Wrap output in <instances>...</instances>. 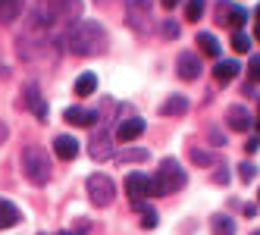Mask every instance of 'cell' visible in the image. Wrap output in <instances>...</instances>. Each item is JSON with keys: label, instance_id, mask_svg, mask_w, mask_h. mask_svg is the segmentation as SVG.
<instances>
[{"label": "cell", "instance_id": "cell-1", "mask_svg": "<svg viewBox=\"0 0 260 235\" xmlns=\"http://www.w3.org/2000/svg\"><path fill=\"white\" fill-rule=\"evenodd\" d=\"M63 44L76 53V57H98V53L107 50V31H104L101 22H91V19L72 22Z\"/></svg>", "mask_w": 260, "mask_h": 235}, {"label": "cell", "instance_id": "cell-2", "mask_svg": "<svg viewBox=\"0 0 260 235\" xmlns=\"http://www.w3.org/2000/svg\"><path fill=\"white\" fill-rule=\"evenodd\" d=\"M79 16H82V0H35L28 19L44 28H53L60 22H76Z\"/></svg>", "mask_w": 260, "mask_h": 235}, {"label": "cell", "instance_id": "cell-3", "mask_svg": "<svg viewBox=\"0 0 260 235\" xmlns=\"http://www.w3.org/2000/svg\"><path fill=\"white\" fill-rule=\"evenodd\" d=\"M22 173L31 185H47L50 176H53V166H50V154L44 148H38V144H31V148L22 151Z\"/></svg>", "mask_w": 260, "mask_h": 235}, {"label": "cell", "instance_id": "cell-4", "mask_svg": "<svg viewBox=\"0 0 260 235\" xmlns=\"http://www.w3.org/2000/svg\"><path fill=\"white\" fill-rule=\"evenodd\" d=\"M182 185H185V170L176 163L173 157H166L163 163H160V173L151 176V194L154 197H163V194H173Z\"/></svg>", "mask_w": 260, "mask_h": 235}, {"label": "cell", "instance_id": "cell-5", "mask_svg": "<svg viewBox=\"0 0 260 235\" xmlns=\"http://www.w3.org/2000/svg\"><path fill=\"white\" fill-rule=\"evenodd\" d=\"M88 197H91V204L94 207H107V204H113V197H116V188L113 182H110V176H88Z\"/></svg>", "mask_w": 260, "mask_h": 235}, {"label": "cell", "instance_id": "cell-6", "mask_svg": "<svg viewBox=\"0 0 260 235\" xmlns=\"http://www.w3.org/2000/svg\"><path fill=\"white\" fill-rule=\"evenodd\" d=\"M125 16H128V22H132L135 31H144L151 25V0H128Z\"/></svg>", "mask_w": 260, "mask_h": 235}, {"label": "cell", "instance_id": "cell-7", "mask_svg": "<svg viewBox=\"0 0 260 235\" xmlns=\"http://www.w3.org/2000/svg\"><path fill=\"white\" fill-rule=\"evenodd\" d=\"M88 148H91V157H94V160H110V157H113V135H110L107 129H94V132H91Z\"/></svg>", "mask_w": 260, "mask_h": 235}, {"label": "cell", "instance_id": "cell-8", "mask_svg": "<svg viewBox=\"0 0 260 235\" xmlns=\"http://www.w3.org/2000/svg\"><path fill=\"white\" fill-rule=\"evenodd\" d=\"M176 72H179L185 82H194L201 76V57H198V53H191V50H182L179 60H176Z\"/></svg>", "mask_w": 260, "mask_h": 235}, {"label": "cell", "instance_id": "cell-9", "mask_svg": "<svg viewBox=\"0 0 260 235\" xmlns=\"http://www.w3.org/2000/svg\"><path fill=\"white\" fill-rule=\"evenodd\" d=\"M125 194L132 197V201H144V197L151 194V176H144V173L125 176Z\"/></svg>", "mask_w": 260, "mask_h": 235}, {"label": "cell", "instance_id": "cell-10", "mask_svg": "<svg viewBox=\"0 0 260 235\" xmlns=\"http://www.w3.org/2000/svg\"><path fill=\"white\" fill-rule=\"evenodd\" d=\"M22 100H25V107L38 119H47V104H44V97H41V91H38V85H35V82H28L22 88Z\"/></svg>", "mask_w": 260, "mask_h": 235}, {"label": "cell", "instance_id": "cell-11", "mask_svg": "<svg viewBox=\"0 0 260 235\" xmlns=\"http://www.w3.org/2000/svg\"><path fill=\"white\" fill-rule=\"evenodd\" d=\"M53 151H57L60 160H76L79 157V141L72 135H57L53 138Z\"/></svg>", "mask_w": 260, "mask_h": 235}, {"label": "cell", "instance_id": "cell-12", "mask_svg": "<svg viewBox=\"0 0 260 235\" xmlns=\"http://www.w3.org/2000/svg\"><path fill=\"white\" fill-rule=\"evenodd\" d=\"M141 132H144V119H141V116H128V119L119 122L116 138H119V141H132V138H138Z\"/></svg>", "mask_w": 260, "mask_h": 235}, {"label": "cell", "instance_id": "cell-13", "mask_svg": "<svg viewBox=\"0 0 260 235\" xmlns=\"http://www.w3.org/2000/svg\"><path fill=\"white\" fill-rule=\"evenodd\" d=\"M63 119L69 125H94L98 122V110H82V107H69L63 113Z\"/></svg>", "mask_w": 260, "mask_h": 235}, {"label": "cell", "instance_id": "cell-14", "mask_svg": "<svg viewBox=\"0 0 260 235\" xmlns=\"http://www.w3.org/2000/svg\"><path fill=\"white\" fill-rule=\"evenodd\" d=\"M226 122L232 125L235 132H248V129H251V113L245 110V107H238V104H235V107H229Z\"/></svg>", "mask_w": 260, "mask_h": 235}, {"label": "cell", "instance_id": "cell-15", "mask_svg": "<svg viewBox=\"0 0 260 235\" xmlns=\"http://www.w3.org/2000/svg\"><path fill=\"white\" fill-rule=\"evenodd\" d=\"M25 10V0H0V25H10Z\"/></svg>", "mask_w": 260, "mask_h": 235}, {"label": "cell", "instance_id": "cell-16", "mask_svg": "<svg viewBox=\"0 0 260 235\" xmlns=\"http://www.w3.org/2000/svg\"><path fill=\"white\" fill-rule=\"evenodd\" d=\"M219 22L238 28V25L248 22V10H245V7H222V10H219Z\"/></svg>", "mask_w": 260, "mask_h": 235}, {"label": "cell", "instance_id": "cell-17", "mask_svg": "<svg viewBox=\"0 0 260 235\" xmlns=\"http://www.w3.org/2000/svg\"><path fill=\"white\" fill-rule=\"evenodd\" d=\"M19 207H16L13 201H4V197H0V229H10V226H16L19 223Z\"/></svg>", "mask_w": 260, "mask_h": 235}, {"label": "cell", "instance_id": "cell-18", "mask_svg": "<svg viewBox=\"0 0 260 235\" xmlns=\"http://www.w3.org/2000/svg\"><path fill=\"white\" fill-rule=\"evenodd\" d=\"M94 91H98V76L94 72H82L76 79V97H91Z\"/></svg>", "mask_w": 260, "mask_h": 235}, {"label": "cell", "instance_id": "cell-19", "mask_svg": "<svg viewBox=\"0 0 260 235\" xmlns=\"http://www.w3.org/2000/svg\"><path fill=\"white\" fill-rule=\"evenodd\" d=\"M185 110H188V97H185V94H173L170 100L160 107V113H163V116H182Z\"/></svg>", "mask_w": 260, "mask_h": 235}, {"label": "cell", "instance_id": "cell-20", "mask_svg": "<svg viewBox=\"0 0 260 235\" xmlns=\"http://www.w3.org/2000/svg\"><path fill=\"white\" fill-rule=\"evenodd\" d=\"M238 69H241V66H238L235 60H219L216 69H213V76H216L219 82H232V79L238 76Z\"/></svg>", "mask_w": 260, "mask_h": 235}, {"label": "cell", "instance_id": "cell-21", "mask_svg": "<svg viewBox=\"0 0 260 235\" xmlns=\"http://www.w3.org/2000/svg\"><path fill=\"white\" fill-rule=\"evenodd\" d=\"M198 47H201V53H207V57H219V41L210 31H198Z\"/></svg>", "mask_w": 260, "mask_h": 235}, {"label": "cell", "instance_id": "cell-22", "mask_svg": "<svg viewBox=\"0 0 260 235\" xmlns=\"http://www.w3.org/2000/svg\"><path fill=\"white\" fill-rule=\"evenodd\" d=\"M210 226H213V235H235V223H232V216L216 213L213 220H210Z\"/></svg>", "mask_w": 260, "mask_h": 235}, {"label": "cell", "instance_id": "cell-23", "mask_svg": "<svg viewBox=\"0 0 260 235\" xmlns=\"http://www.w3.org/2000/svg\"><path fill=\"white\" fill-rule=\"evenodd\" d=\"M147 157H151V154H147L144 148H125V151L119 154L122 163H141V160H147Z\"/></svg>", "mask_w": 260, "mask_h": 235}, {"label": "cell", "instance_id": "cell-24", "mask_svg": "<svg viewBox=\"0 0 260 235\" xmlns=\"http://www.w3.org/2000/svg\"><path fill=\"white\" fill-rule=\"evenodd\" d=\"M201 16H204V0H185V19L198 22Z\"/></svg>", "mask_w": 260, "mask_h": 235}, {"label": "cell", "instance_id": "cell-25", "mask_svg": "<svg viewBox=\"0 0 260 235\" xmlns=\"http://www.w3.org/2000/svg\"><path fill=\"white\" fill-rule=\"evenodd\" d=\"M188 157H191V163H198V166H210L213 160H216L210 151H201V148H191V154H188Z\"/></svg>", "mask_w": 260, "mask_h": 235}, {"label": "cell", "instance_id": "cell-26", "mask_svg": "<svg viewBox=\"0 0 260 235\" xmlns=\"http://www.w3.org/2000/svg\"><path fill=\"white\" fill-rule=\"evenodd\" d=\"M232 47H235L238 53H248V50H251V38H248L245 31H235V35H232Z\"/></svg>", "mask_w": 260, "mask_h": 235}, {"label": "cell", "instance_id": "cell-27", "mask_svg": "<svg viewBox=\"0 0 260 235\" xmlns=\"http://www.w3.org/2000/svg\"><path fill=\"white\" fill-rule=\"evenodd\" d=\"M157 220H160L157 210H147V207L141 210V226H144V229H154V226H157Z\"/></svg>", "mask_w": 260, "mask_h": 235}, {"label": "cell", "instance_id": "cell-28", "mask_svg": "<svg viewBox=\"0 0 260 235\" xmlns=\"http://www.w3.org/2000/svg\"><path fill=\"white\" fill-rule=\"evenodd\" d=\"M248 76H251V82H260V53H254V57H251V63H248Z\"/></svg>", "mask_w": 260, "mask_h": 235}, {"label": "cell", "instance_id": "cell-29", "mask_svg": "<svg viewBox=\"0 0 260 235\" xmlns=\"http://www.w3.org/2000/svg\"><path fill=\"white\" fill-rule=\"evenodd\" d=\"M238 173H241V179H245V182H251V179L257 176V166H254V163H248V160H245V163L238 166Z\"/></svg>", "mask_w": 260, "mask_h": 235}, {"label": "cell", "instance_id": "cell-30", "mask_svg": "<svg viewBox=\"0 0 260 235\" xmlns=\"http://www.w3.org/2000/svg\"><path fill=\"white\" fill-rule=\"evenodd\" d=\"M163 38H179V25H176L173 19L163 22Z\"/></svg>", "mask_w": 260, "mask_h": 235}, {"label": "cell", "instance_id": "cell-31", "mask_svg": "<svg viewBox=\"0 0 260 235\" xmlns=\"http://www.w3.org/2000/svg\"><path fill=\"white\" fill-rule=\"evenodd\" d=\"M160 4H163V7H166V10H173V7H176V4H179V0H160Z\"/></svg>", "mask_w": 260, "mask_h": 235}, {"label": "cell", "instance_id": "cell-32", "mask_svg": "<svg viewBox=\"0 0 260 235\" xmlns=\"http://www.w3.org/2000/svg\"><path fill=\"white\" fill-rule=\"evenodd\" d=\"M7 135H10V132H7V125L0 122V141H7Z\"/></svg>", "mask_w": 260, "mask_h": 235}, {"label": "cell", "instance_id": "cell-33", "mask_svg": "<svg viewBox=\"0 0 260 235\" xmlns=\"http://www.w3.org/2000/svg\"><path fill=\"white\" fill-rule=\"evenodd\" d=\"M254 16H257V22H260V7H257V13H254Z\"/></svg>", "mask_w": 260, "mask_h": 235}, {"label": "cell", "instance_id": "cell-34", "mask_svg": "<svg viewBox=\"0 0 260 235\" xmlns=\"http://www.w3.org/2000/svg\"><path fill=\"white\" fill-rule=\"evenodd\" d=\"M257 41H260V25H257Z\"/></svg>", "mask_w": 260, "mask_h": 235}, {"label": "cell", "instance_id": "cell-35", "mask_svg": "<svg viewBox=\"0 0 260 235\" xmlns=\"http://www.w3.org/2000/svg\"><path fill=\"white\" fill-rule=\"evenodd\" d=\"M60 235H76V232H60Z\"/></svg>", "mask_w": 260, "mask_h": 235}, {"label": "cell", "instance_id": "cell-36", "mask_svg": "<svg viewBox=\"0 0 260 235\" xmlns=\"http://www.w3.org/2000/svg\"><path fill=\"white\" fill-rule=\"evenodd\" d=\"M98 4H110V0H98Z\"/></svg>", "mask_w": 260, "mask_h": 235}, {"label": "cell", "instance_id": "cell-37", "mask_svg": "<svg viewBox=\"0 0 260 235\" xmlns=\"http://www.w3.org/2000/svg\"><path fill=\"white\" fill-rule=\"evenodd\" d=\"M251 235H260V232H251Z\"/></svg>", "mask_w": 260, "mask_h": 235}, {"label": "cell", "instance_id": "cell-38", "mask_svg": "<svg viewBox=\"0 0 260 235\" xmlns=\"http://www.w3.org/2000/svg\"><path fill=\"white\" fill-rule=\"evenodd\" d=\"M257 194H260V191H257Z\"/></svg>", "mask_w": 260, "mask_h": 235}]
</instances>
